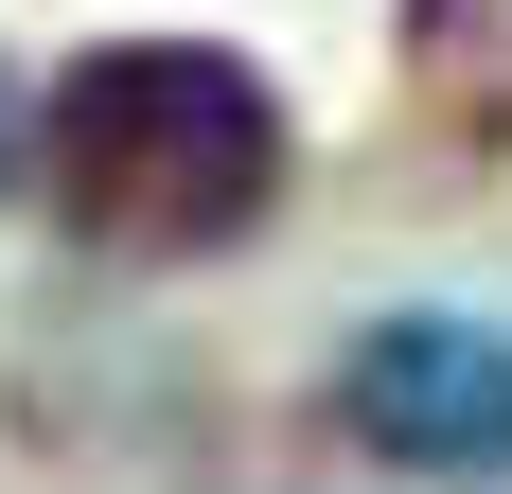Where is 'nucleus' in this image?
Segmentation results:
<instances>
[{
  "label": "nucleus",
  "mask_w": 512,
  "mask_h": 494,
  "mask_svg": "<svg viewBox=\"0 0 512 494\" xmlns=\"http://www.w3.org/2000/svg\"><path fill=\"white\" fill-rule=\"evenodd\" d=\"M36 195L89 247H230L283 195V106L212 36H106L36 89Z\"/></svg>",
  "instance_id": "obj_1"
},
{
  "label": "nucleus",
  "mask_w": 512,
  "mask_h": 494,
  "mask_svg": "<svg viewBox=\"0 0 512 494\" xmlns=\"http://www.w3.org/2000/svg\"><path fill=\"white\" fill-rule=\"evenodd\" d=\"M0 177H36V106H18V71H0Z\"/></svg>",
  "instance_id": "obj_3"
},
{
  "label": "nucleus",
  "mask_w": 512,
  "mask_h": 494,
  "mask_svg": "<svg viewBox=\"0 0 512 494\" xmlns=\"http://www.w3.org/2000/svg\"><path fill=\"white\" fill-rule=\"evenodd\" d=\"M336 424L389 477H512V336L495 318H371L336 353Z\"/></svg>",
  "instance_id": "obj_2"
}]
</instances>
